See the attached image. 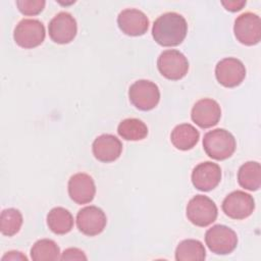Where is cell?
Returning <instances> with one entry per match:
<instances>
[{
	"label": "cell",
	"instance_id": "4",
	"mask_svg": "<svg viewBox=\"0 0 261 261\" xmlns=\"http://www.w3.org/2000/svg\"><path fill=\"white\" fill-rule=\"evenodd\" d=\"M128 98L136 108L149 111L158 105L160 91L155 83L148 80H139L130 85Z\"/></svg>",
	"mask_w": 261,
	"mask_h": 261
},
{
	"label": "cell",
	"instance_id": "18",
	"mask_svg": "<svg viewBox=\"0 0 261 261\" xmlns=\"http://www.w3.org/2000/svg\"><path fill=\"white\" fill-rule=\"evenodd\" d=\"M200 138L198 129L190 123H181L176 125L170 135L172 145L181 151H187L196 146Z\"/></svg>",
	"mask_w": 261,
	"mask_h": 261
},
{
	"label": "cell",
	"instance_id": "8",
	"mask_svg": "<svg viewBox=\"0 0 261 261\" xmlns=\"http://www.w3.org/2000/svg\"><path fill=\"white\" fill-rule=\"evenodd\" d=\"M233 33L237 40L247 46H253L261 40V20L253 12H245L239 15L233 24Z\"/></svg>",
	"mask_w": 261,
	"mask_h": 261
},
{
	"label": "cell",
	"instance_id": "24",
	"mask_svg": "<svg viewBox=\"0 0 261 261\" xmlns=\"http://www.w3.org/2000/svg\"><path fill=\"white\" fill-rule=\"evenodd\" d=\"M22 225V215L15 208H7L0 215V230L1 233L7 237L16 234Z\"/></svg>",
	"mask_w": 261,
	"mask_h": 261
},
{
	"label": "cell",
	"instance_id": "15",
	"mask_svg": "<svg viewBox=\"0 0 261 261\" xmlns=\"http://www.w3.org/2000/svg\"><path fill=\"white\" fill-rule=\"evenodd\" d=\"M68 195L76 204L90 203L96 194V186L91 175L79 172L70 176L67 185Z\"/></svg>",
	"mask_w": 261,
	"mask_h": 261
},
{
	"label": "cell",
	"instance_id": "16",
	"mask_svg": "<svg viewBox=\"0 0 261 261\" xmlns=\"http://www.w3.org/2000/svg\"><path fill=\"white\" fill-rule=\"evenodd\" d=\"M117 24L123 34L137 37L148 31L149 19L143 11L136 8H126L119 12Z\"/></svg>",
	"mask_w": 261,
	"mask_h": 261
},
{
	"label": "cell",
	"instance_id": "13",
	"mask_svg": "<svg viewBox=\"0 0 261 261\" xmlns=\"http://www.w3.org/2000/svg\"><path fill=\"white\" fill-rule=\"evenodd\" d=\"M221 179V168L218 164L205 161L196 165L192 171L193 186L202 192H209L216 188Z\"/></svg>",
	"mask_w": 261,
	"mask_h": 261
},
{
	"label": "cell",
	"instance_id": "10",
	"mask_svg": "<svg viewBox=\"0 0 261 261\" xmlns=\"http://www.w3.org/2000/svg\"><path fill=\"white\" fill-rule=\"evenodd\" d=\"M48 32L53 42L57 44H68L76 36V20L70 13L61 11L50 20Z\"/></svg>",
	"mask_w": 261,
	"mask_h": 261
},
{
	"label": "cell",
	"instance_id": "17",
	"mask_svg": "<svg viewBox=\"0 0 261 261\" xmlns=\"http://www.w3.org/2000/svg\"><path fill=\"white\" fill-rule=\"evenodd\" d=\"M95 158L101 162H112L119 158L122 151V144L115 136L103 134L97 137L92 145Z\"/></svg>",
	"mask_w": 261,
	"mask_h": 261
},
{
	"label": "cell",
	"instance_id": "3",
	"mask_svg": "<svg viewBox=\"0 0 261 261\" xmlns=\"http://www.w3.org/2000/svg\"><path fill=\"white\" fill-rule=\"evenodd\" d=\"M186 213L188 219L194 225L205 227L216 220L218 210L215 203L209 197L196 195L189 201Z\"/></svg>",
	"mask_w": 261,
	"mask_h": 261
},
{
	"label": "cell",
	"instance_id": "25",
	"mask_svg": "<svg viewBox=\"0 0 261 261\" xmlns=\"http://www.w3.org/2000/svg\"><path fill=\"white\" fill-rule=\"evenodd\" d=\"M44 0H18L16 6L18 10L24 15H37L45 7Z\"/></svg>",
	"mask_w": 261,
	"mask_h": 261
},
{
	"label": "cell",
	"instance_id": "7",
	"mask_svg": "<svg viewBox=\"0 0 261 261\" xmlns=\"http://www.w3.org/2000/svg\"><path fill=\"white\" fill-rule=\"evenodd\" d=\"M157 67L159 72L167 80L177 81L188 73L189 61L178 50L168 49L159 55Z\"/></svg>",
	"mask_w": 261,
	"mask_h": 261
},
{
	"label": "cell",
	"instance_id": "12",
	"mask_svg": "<svg viewBox=\"0 0 261 261\" xmlns=\"http://www.w3.org/2000/svg\"><path fill=\"white\" fill-rule=\"evenodd\" d=\"M107 223V218L103 210L97 206H87L82 208L76 214V225L80 231L89 237L101 233Z\"/></svg>",
	"mask_w": 261,
	"mask_h": 261
},
{
	"label": "cell",
	"instance_id": "28",
	"mask_svg": "<svg viewBox=\"0 0 261 261\" xmlns=\"http://www.w3.org/2000/svg\"><path fill=\"white\" fill-rule=\"evenodd\" d=\"M2 261H5V260H12V261H15V260H28V258L25 257V255H23L21 252H18V251H10V252H7L2 258H1Z\"/></svg>",
	"mask_w": 261,
	"mask_h": 261
},
{
	"label": "cell",
	"instance_id": "5",
	"mask_svg": "<svg viewBox=\"0 0 261 261\" xmlns=\"http://www.w3.org/2000/svg\"><path fill=\"white\" fill-rule=\"evenodd\" d=\"M46 31L42 21L34 18H23L15 27L13 39L15 43L24 49L38 47L45 40Z\"/></svg>",
	"mask_w": 261,
	"mask_h": 261
},
{
	"label": "cell",
	"instance_id": "20",
	"mask_svg": "<svg viewBox=\"0 0 261 261\" xmlns=\"http://www.w3.org/2000/svg\"><path fill=\"white\" fill-rule=\"evenodd\" d=\"M239 185L248 191H257L261 186V166L257 161L244 163L238 171Z\"/></svg>",
	"mask_w": 261,
	"mask_h": 261
},
{
	"label": "cell",
	"instance_id": "21",
	"mask_svg": "<svg viewBox=\"0 0 261 261\" xmlns=\"http://www.w3.org/2000/svg\"><path fill=\"white\" fill-rule=\"evenodd\" d=\"M206 258L204 245L193 239L181 241L175 249L176 261H202Z\"/></svg>",
	"mask_w": 261,
	"mask_h": 261
},
{
	"label": "cell",
	"instance_id": "14",
	"mask_svg": "<svg viewBox=\"0 0 261 261\" xmlns=\"http://www.w3.org/2000/svg\"><path fill=\"white\" fill-rule=\"evenodd\" d=\"M192 120L201 128H209L218 123L221 117L219 104L210 98H204L195 103L191 112Z\"/></svg>",
	"mask_w": 261,
	"mask_h": 261
},
{
	"label": "cell",
	"instance_id": "19",
	"mask_svg": "<svg viewBox=\"0 0 261 261\" xmlns=\"http://www.w3.org/2000/svg\"><path fill=\"white\" fill-rule=\"evenodd\" d=\"M47 225L56 234H65L73 227L71 213L63 207H55L47 214Z\"/></svg>",
	"mask_w": 261,
	"mask_h": 261
},
{
	"label": "cell",
	"instance_id": "9",
	"mask_svg": "<svg viewBox=\"0 0 261 261\" xmlns=\"http://www.w3.org/2000/svg\"><path fill=\"white\" fill-rule=\"evenodd\" d=\"M215 76L217 82L225 88L239 86L246 76L244 63L234 57L223 58L215 66Z\"/></svg>",
	"mask_w": 261,
	"mask_h": 261
},
{
	"label": "cell",
	"instance_id": "1",
	"mask_svg": "<svg viewBox=\"0 0 261 261\" xmlns=\"http://www.w3.org/2000/svg\"><path fill=\"white\" fill-rule=\"evenodd\" d=\"M188 33V23L185 17L177 12H166L156 18L152 28L155 42L164 47L179 45Z\"/></svg>",
	"mask_w": 261,
	"mask_h": 261
},
{
	"label": "cell",
	"instance_id": "11",
	"mask_svg": "<svg viewBox=\"0 0 261 261\" xmlns=\"http://www.w3.org/2000/svg\"><path fill=\"white\" fill-rule=\"evenodd\" d=\"M222 210L225 215L232 219H245L255 209L253 197L243 191H233L228 194L222 202Z\"/></svg>",
	"mask_w": 261,
	"mask_h": 261
},
{
	"label": "cell",
	"instance_id": "23",
	"mask_svg": "<svg viewBox=\"0 0 261 261\" xmlns=\"http://www.w3.org/2000/svg\"><path fill=\"white\" fill-rule=\"evenodd\" d=\"M31 258L34 261H51L60 259V249L50 239L37 241L31 249Z\"/></svg>",
	"mask_w": 261,
	"mask_h": 261
},
{
	"label": "cell",
	"instance_id": "6",
	"mask_svg": "<svg viewBox=\"0 0 261 261\" xmlns=\"http://www.w3.org/2000/svg\"><path fill=\"white\" fill-rule=\"evenodd\" d=\"M205 243L212 253L226 255L237 248L238 237L236 231L230 227L216 224L206 231Z\"/></svg>",
	"mask_w": 261,
	"mask_h": 261
},
{
	"label": "cell",
	"instance_id": "26",
	"mask_svg": "<svg viewBox=\"0 0 261 261\" xmlns=\"http://www.w3.org/2000/svg\"><path fill=\"white\" fill-rule=\"evenodd\" d=\"M61 260H87L85 253L77 248H68L60 256Z\"/></svg>",
	"mask_w": 261,
	"mask_h": 261
},
{
	"label": "cell",
	"instance_id": "27",
	"mask_svg": "<svg viewBox=\"0 0 261 261\" xmlns=\"http://www.w3.org/2000/svg\"><path fill=\"white\" fill-rule=\"evenodd\" d=\"M221 4L225 7L226 10L236 12V11L241 10L246 5V1H244V0H242V1H222Z\"/></svg>",
	"mask_w": 261,
	"mask_h": 261
},
{
	"label": "cell",
	"instance_id": "22",
	"mask_svg": "<svg viewBox=\"0 0 261 261\" xmlns=\"http://www.w3.org/2000/svg\"><path fill=\"white\" fill-rule=\"evenodd\" d=\"M118 135L126 141H141L148 135V127L141 119L126 118L117 126Z\"/></svg>",
	"mask_w": 261,
	"mask_h": 261
},
{
	"label": "cell",
	"instance_id": "2",
	"mask_svg": "<svg viewBox=\"0 0 261 261\" xmlns=\"http://www.w3.org/2000/svg\"><path fill=\"white\" fill-rule=\"evenodd\" d=\"M237 147L234 137L224 128H215L204 135L203 148L206 154L215 160L229 158Z\"/></svg>",
	"mask_w": 261,
	"mask_h": 261
}]
</instances>
